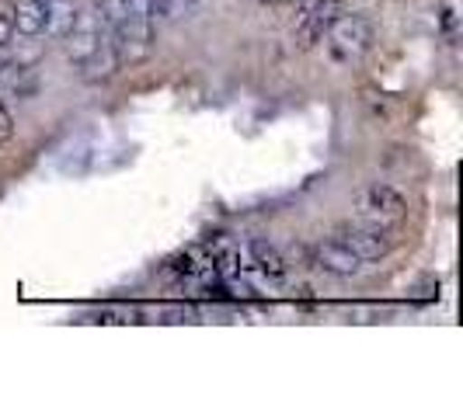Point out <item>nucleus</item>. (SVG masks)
I'll return each mask as SVG.
<instances>
[{
	"instance_id": "15",
	"label": "nucleus",
	"mask_w": 463,
	"mask_h": 417,
	"mask_svg": "<svg viewBox=\"0 0 463 417\" xmlns=\"http://www.w3.org/2000/svg\"><path fill=\"white\" fill-rule=\"evenodd\" d=\"M14 133V122H11V116H7V108L0 105V143Z\"/></svg>"
},
{
	"instance_id": "11",
	"label": "nucleus",
	"mask_w": 463,
	"mask_h": 417,
	"mask_svg": "<svg viewBox=\"0 0 463 417\" xmlns=\"http://www.w3.org/2000/svg\"><path fill=\"white\" fill-rule=\"evenodd\" d=\"M73 18H77V4L73 0H46V32L52 39H63Z\"/></svg>"
},
{
	"instance_id": "9",
	"label": "nucleus",
	"mask_w": 463,
	"mask_h": 417,
	"mask_svg": "<svg viewBox=\"0 0 463 417\" xmlns=\"http://www.w3.org/2000/svg\"><path fill=\"white\" fill-rule=\"evenodd\" d=\"M248 255H251V264H255L265 278L282 282V278L289 275V264H286V257H282V251H279L276 244H269V240H251V244H248Z\"/></svg>"
},
{
	"instance_id": "5",
	"label": "nucleus",
	"mask_w": 463,
	"mask_h": 417,
	"mask_svg": "<svg viewBox=\"0 0 463 417\" xmlns=\"http://www.w3.org/2000/svg\"><path fill=\"white\" fill-rule=\"evenodd\" d=\"M338 14H345V4H342V0H314V4L300 14V28H297L300 46L321 42L325 32L331 28V22H335Z\"/></svg>"
},
{
	"instance_id": "1",
	"label": "nucleus",
	"mask_w": 463,
	"mask_h": 417,
	"mask_svg": "<svg viewBox=\"0 0 463 417\" xmlns=\"http://www.w3.org/2000/svg\"><path fill=\"white\" fill-rule=\"evenodd\" d=\"M355 216H359V223L391 230L408 216V199L391 185H370L363 188L359 199H355Z\"/></svg>"
},
{
	"instance_id": "3",
	"label": "nucleus",
	"mask_w": 463,
	"mask_h": 417,
	"mask_svg": "<svg viewBox=\"0 0 463 417\" xmlns=\"http://www.w3.org/2000/svg\"><path fill=\"white\" fill-rule=\"evenodd\" d=\"M105 35H109V24L101 22V14H98V11H91V7H77V18H73L70 32L63 35L70 60L80 67V63L91 56L94 49L101 46V39H105Z\"/></svg>"
},
{
	"instance_id": "7",
	"label": "nucleus",
	"mask_w": 463,
	"mask_h": 417,
	"mask_svg": "<svg viewBox=\"0 0 463 417\" xmlns=\"http://www.w3.org/2000/svg\"><path fill=\"white\" fill-rule=\"evenodd\" d=\"M206 257L213 261V268L220 272V278H237L241 275V261H244V247L231 240V236H223V233H216L213 240L206 244Z\"/></svg>"
},
{
	"instance_id": "10",
	"label": "nucleus",
	"mask_w": 463,
	"mask_h": 417,
	"mask_svg": "<svg viewBox=\"0 0 463 417\" xmlns=\"http://www.w3.org/2000/svg\"><path fill=\"white\" fill-rule=\"evenodd\" d=\"M11 24H14V32H22L28 39L43 35L46 32V0H14Z\"/></svg>"
},
{
	"instance_id": "2",
	"label": "nucleus",
	"mask_w": 463,
	"mask_h": 417,
	"mask_svg": "<svg viewBox=\"0 0 463 417\" xmlns=\"http://www.w3.org/2000/svg\"><path fill=\"white\" fill-rule=\"evenodd\" d=\"M327 49L338 63H352L373 49V24L363 14H338L327 28Z\"/></svg>"
},
{
	"instance_id": "14",
	"label": "nucleus",
	"mask_w": 463,
	"mask_h": 417,
	"mask_svg": "<svg viewBox=\"0 0 463 417\" xmlns=\"http://www.w3.org/2000/svg\"><path fill=\"white\" fill-rule=\"evenodd\" d=\"M129 4V11L133 14H139V18H150L154 22V14H150V0H126Z\"/></svg>"
},
{
	"instance_id": "16",
	"label": "nucleus",
	"mask_w": 463,
	"mask_h": 417,
	"mask_svg": "<svg viewBox=\"0 0 463 417\" xmlns=\"http://www.w3.org/2000/svg\"><path fill=\"white\" fill-rule=\"evenodd\" d=\"M261 4H282V0H261Z\"/></svg>"
},
{
	"instance_id": "13",
	"label": "nucleus",
	"mask_w": 463,
	"mask_h": 417,
	"mask_svg": "<svg viewBox=\"0 0 463 417\" xmlns=\"http://www.w3.org/2000/svg\"><path fill=\"white\" fill-rule=\"evenodd\" d=\"M14 42V24H11V18H4L0 14V52Z\"/></svg>"
},
{
	"instance_id": "8",
	"label": "nucleus",
	"mask_w": 463,
	"mask_h": 417,
	"mask_svg": "<svg viewBox=\"0 0 463 417\" xmlns=\"http://www.w3.org/2000/svg\"><path fill=\"white\" fill-rule=\"evenodd\" d=\"M317 264L338 278L359 275V268H363V261L352 255L338 236H331V240H325V244H317Z\"/></svg>"
},
{
	"instance_id": "6",
	"label": "nucleus",
	"mask_w": 463,
	"mask_h": 417,
	"mask_svg": "<svg viewBox=\"0 0 463 417\" xmlns=\"http://www.w3.org/2000/svg\"><path fill=\"white\" fill-rule=\"evenodd\" d=\"M39 91V73L32 63L22 60H7L0 63V94H11V97H35Z\"/></svg>"
},
{
	"instance_id": "12",
	"label": "nucleus",
	"mask_w": 463,
	"mask_h": 417,
	"mask_svg": "<svg viewBox=\"0 0 463 417\" xmlns=\"http://www.w3.org/2000/svg\"><path fill=\"white\" fill-rule=\"evenodd\" d=\"M195 7V0H150V14L161 22H175Z\"/></svg>"
},
{
	"instance_id": "4",
	"label": "nucleus",
	"mask_w": 463,
	"mask_h": 417,
	"mask_svg": "<svg viewBox=\"0 0 463 417\" xmlns=\"http://www.w3.org/2000/svg\"><path fill=\"white\" fill-rule=\"evenodd\" d=\"M338 240H342V244H345L348 251L359 257V261H380V257L391 255V247H394L391 233L380 230V227H370V223L345 227V230L338 233Z\"/></svg>"
}]
</instances>
